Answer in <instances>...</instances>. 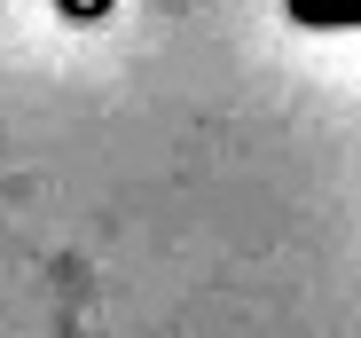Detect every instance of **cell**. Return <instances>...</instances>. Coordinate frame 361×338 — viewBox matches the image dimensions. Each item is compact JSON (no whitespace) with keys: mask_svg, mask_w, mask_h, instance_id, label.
<instances>
[{"mask_svg":"<svg viewBox=\"0 0 361 338\" xmlns=\"http://www.w3.org/2000/svg\"><path fill=\"white\" fill-rule=\"evenodd\" d=\"M283 8L307 32H361V0H283Z\"/></svg>","mask_w":361,"mask_h":338,"instance_id":"1","label":"cell"}]
</instances>
